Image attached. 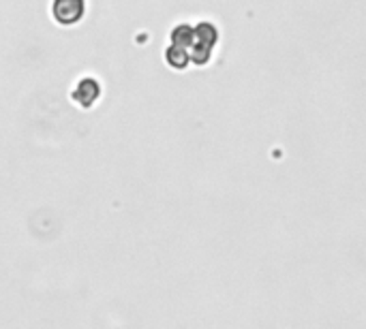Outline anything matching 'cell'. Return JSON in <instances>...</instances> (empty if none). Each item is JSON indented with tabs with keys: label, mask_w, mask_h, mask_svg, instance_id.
Segmentation results:
<instances>
[{
	"label": "cell",
	"mask_w": 366,
	"mask_h": 329,
	"mask_svg": "<svg viewBox=\"0 0 366 329\" xmlns=\"http://www.w3.org/2000/svg\"><path fill=\"white\" fill-rule=\"evenodd\" d=\"M84 15V0H54V17L60 24H75Z\"/></svg>",
	"instance_id": "6da1fadb"
}]
</instances>
